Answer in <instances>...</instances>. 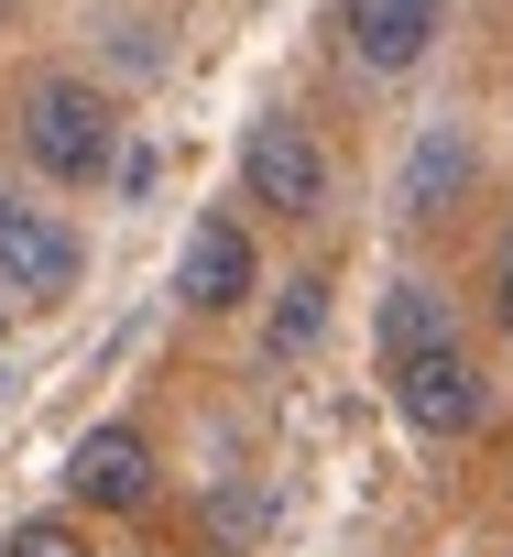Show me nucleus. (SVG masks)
I'll list each match as a JSON object with an SVG mask.
<instances>
[{"label":"nucleus","mask_w":513,"mask_h":557,"mask_svg":"<svg viewBox=\"0 0 513 557\" xmlns=\"http://www.w3.org/2000/svg\"><path fill=\"white\" fill-rule=\"evenodd\" d=\"M12 132H23L34 175H55V186H99L121 164V110H110L99 77H34L23 110H12Z\"/></svg>","instance_id":"obj_1"},{"label":"nucleus","mask_w":513,"mask_h":557,"mask_svg":"<svg viewBox=\"0 0 513 557\" xmlns=\"http://www.w3.org/2000/svg\"><path fill=\"white\" fill-rule=\"evenodd\" d=\"M240 186H251V208H274V219H317V208H328V153H317V132L285 121V110H263V121L240 132Z\"/></svg>","instance_id":"obj_2"},{"label":"nucleus","mask_w":513,"mask_h":557,"mask_svg":"<svg viewBox=\"0 0 513 557\" xmlns=\"http://www.w3.org/2000/svg\"><path fill=\"white\" fill-rule=\"evenodd\" d=\"M77 273H88L77 230H66L55 208H34V197H12V186H0V296L55 307V296H77Z\"/></svg>","instance_id":"obj_3"},{"label":"nucleus","mask_w":513,"mask_h":557,"mask_svg":"<svg viewBox=\"0 0 513 557\" xmlns=\"http://www.w3.org/2000/svg\"><path fill=\"white\" fill-rule=\"evenodd\" d=\"M480 405H491V383H480V361H470L459 339H437V350L393 361V416H404L415 437H470V426H480Z\"/></svg>","instance_id":"obj_4"},{"label":"nucleus","mask_w":513,"mask_h":557,"mask_svg":"<svg viewBox=\"0 0 513 557\" xmlns=\"http://www.w3.org/2000/svg\"><path fill=\"white\" fill-rule=\"evenodd\" d=\"M437 34H448V0H339V45H350L372 77L426 66V55H437Z\"/></svg>","instance_id":"obj_5"},{"label":"nucleus","mask_w":513,"mask_h":557,"mask_svg":"<svg viewBox=\"0 0 513 557\" xmlns=\"http://www.w3.org/2000/svg\"><path fill=\"white\" fill-rule=\"evenodd\" d=\"M66 492L99 503V513H142V503H153V448H142V426H88V437L66 448Z\"/></svg>","instance_id":"obj_6"},{"label":"nucleus","mask_w":513,"mask_h":557,"mask_svg":"<svg viewBox=\"0 0 513 557\" xmlns=\"http://www.w3.org/2000/svg\"><path fill=\"white\" fill-rule=\"evenodd\" d=\"M251 273H263V262H251V230H240V219H197L186 251H175V296H186L197 318H218V307L251 296Z\"/></svg>","instance_id":"obj_7"},{"label":"nucleus","mask_w":513,"mask_h":557,"mask_svg":"<svg viewBox=\"0 0 513 557\" xmlns=\"http://www.w3.org/2000/svg\"><path fill=\"white\" fill-rule=\"evenodd\" d=\"M437 339H459V329H448V296L404 273V285L383 296V372H393V361H415V350H437Z\"/></svg>","instance_id":"obj_8"},{"label":"nucleus","mask_w":513,"mask_h":557,"mask_svg":"<svg viewBox=\"0 0 513 557\" xmlns=\"http://www.w3.org/2000/svg\"><path fill=\"white\" fill-rule=\"evenodd\" d=\"M459 186H470V143H459V132H426V143L404 153V219H437Z\"/></svg>","instance_id":"obj_9"},{"label":"nucleus","mask_w":513,"mask_h":557,"mask_svg":"<svg viewBox=\"0 0 513 557\" xmlns=\"http://www.w3.org/2000/svg\"><path fill=\"white\" fill-rule=\"evenodd\" d=\"M263 535H274V492H263V481H218V492H208V546H218V557H251Z\"/></svg>","instance_id":"obj_10"},{"label":"nucleus","mask_w":513,"mask_h":557,"mask_svg":"<svg viewBox=\"0 0 513 557\" xmlns=\"http://www.w3.org/2000/svg\"><path fill=\"white\" fill-rule=\"evenodd\" d=\"M328 329V273H296V285H285V318H274V350H306Z\"/></svg>","instance_id":"obj_11"},{"label":"nucleus","mask_w":513,"mask_h":557,"mask_svg":"<svg viewBox=\"0 0 513 557\" xmlns=\"http://www.w3.org/2000/svg\"><path fill=\"white\" fill-rule=\"evenodd\" d=\"M0 557H88V535L66 524V513H34V524H12V546Z\"/></svg>","instance_id":"obj_12"},{"label":"nucleus","mask_w":513,"mask_h":557,"mask_svg":"<svg viewBox=\"0 0 513 557\" xmlns=\"http://www.w3.org/2000/svg\"><path fill=\"white\" fill-rule=\"evenodd\" d=\"M491 318H502V339H513V240L491 251Z\"/></svg>","instance_id":"obj_13"},{"label":"nucleus","mask_w":513,"mask_h":557,"mask_svg":"<svg viewBox=\"0 0 513 557\" xmlns=\"http://www.w3.org/2000/svg\"><path fill=\"white\" fill-rule=\"evenodd\" d=\"M12 12H23V0H0V34H12Z\"/></svg>","instance_id":"obj_14"},{"label":"nucleus","mask_w":513,"mask_h":557,"mask_svg":"<svg viewBox=\"0 0 513 557\" xmlns=\"http://www.w3.org/2000/svg\"><path fill=\"white\" fill-rule=\"evenodd\" d=\"M0 339H12V296H0Z\"/></svg>","instance_id":"obj_15"}]
</instances>
